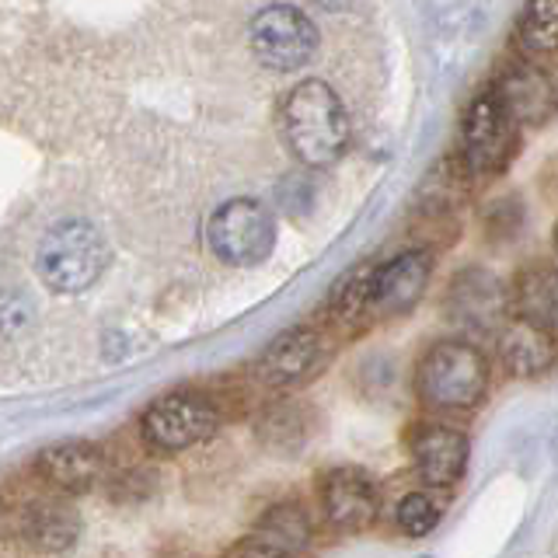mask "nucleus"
<instances>
[{"instance_id":"nucleus-16","label":"nucleus","mask_w":558,"mask_h":558,"mask_svg":"<svg viewBox=\"0 0 558 558\" xmlns=\"http://www.w3.org/2000/svg\"><path fill=\"white\" fill-rule=\"evenodd\" d=\"M555 331L541 328L527 318L506 322L499 331V360L506 366V374L513 377H537L545 374L548 366L555 363Z\"/></svg>"},{"instance_id":"nucleus-13","label":"nucleus","mask_w":558,"mask_h":558,"mask_svg":"<svg viewBox=\"0 0 558 558\" xmlns=\"http://www.w3.org/2000/svg\"><path fill=\"white\" fill-rule=\"evenodd\" d=\"M14 534L35 551L60 555L66 548H74V541L81 534V520L70 506H63L57 499H32L25 506H17Z\"/></svg>"},{"instance_id":"nucleus-4","label":"nucleus","mask_w":558,"mask_h":558,"mask_svg":"<svg viewBox=\"0 0 558 558\" xmlns=\"http://www.w3.org/2000/svg\"><path fill=\"white\" fill-rule=\"evenodd\" d=\"M220 426L217 405L199 391H171L140 415V436L154 453H182L206 444Z\"/></svg>"},{"instance_id":"nucleus-9","label":"nucleus","mask_w":558,"mask_h":558,"mask_svg":"<svg viewBox=\"0 0 558 558\" xmlns=\"http://www.w3.org/2000/svg\"><path fill=\"white\" fill-rule=\"evenodd\" d=\"M322 506L325 517L339 531H366L380 513V493L374 478L360 468H331L322 475Z\"/></svg>"},{"instance_id":"nucleus-19","label":"nucleus","mask_w":558,"mask_h":558,"mask_svg":"<svg viewBox=\"0 0 558 558\" xmlns=\"http://www.w3.org/2000/svg\"><path fill=\"white\" fill-rule=\"evenodd\" d=\"M255 541L283 551L290 558L301 555L311 545V520L301 502H279L255 523Z\"/></svg>"},{"instance_id":"nucleus-12","label":"nucleus","mask_w":558,"mask_h":558,"mask_svg":"<svg viewBox=\"0 0 558 558\" xmlns=\"http://www.w3.org/2000/svg\"><path fill=\"white\" fill-rule=\"evenodd\" d=\"M433 258L426 248H409L374 269V311L380 314H405L423 301L429 287Z\"/></svg>"},{"instance_id":"nucleus-23","label":"nucleus","mask_w":558,"mask_h":558,"mask_svg":"<svg viewBox=\"0 0 558 558\" xmlns=\"http://www.w3.org/2000/svg\"><path fill=\"white\" fill-rule=\"evenodd\" d=\"M551 244H555V262H558V227H555V234H551Z\"/></svg>"},{"instance_id":"nucleus-21","label":"nucleus","mask_w":558,"mask_h":558,"mask_svg":"<svg viewBox=\"0 0 558 558\" xmlns=\"http://www.w3.org/2000/svg\"><path fill=\"white\" fill-rule=\"evenodd\" d=\"M227 558H290V555L276 551V548H269V545H262V541H255V537H248L244 545H238Z\"/></svg>"},{"instance_id":"nucleus-10","label":"nucleus","mask_w":558,"mask_h":558,"mask_svg":"<svg viewBox=\"0 0 558 558\" xmlns=\"http://www.w3.org/2000/svg\"><path fill=\"white\" fill-rule=\"evenodd\" d=\"M322 360H325V342L318 331L290 328L266 345L255 371L269 388H293V384H304L307 377L318 374Z\"/></svg>"},{"instance_id":"nucleus-15","label":"nucleus","mask_w":558,"mask_h":558,"mask_svg":"<svg viewBox=\"0 0 558 558\" xmlns=\"http://www.w3.org/2000/svg\"><path fill=\"white\" fill-rule=\"evenodd\" d=\"M412 458L426 485H453L468 468V436L453 426H423L412 440Z\"/></svg>"},{"instance_id":"nucleus-6","label":"nucleus","mask_w":558,"mask_h":558,"mask_svg":"<svg viewBox=\"0 0 558 558\" xmlns=\"http://www.w3.org/2000/svg\"><path fill=\"white\" fill-rule=\"evenodd\" d=\"M248 39H252L255 60L266 70H276V74L301 70L304 63L314 60V52H318V28H314L311 17L293 4L262 8L252 22Z\"/></svg>"},{"instance_id":"nucleus-3","label":"nucleus","mask_w":558,"mask_h":558,"mask_svg":"<svg viewBox=\"0 0 558 558\" xmlns=\"http://www.w3.org/2000/svg\"><path fill=\"white\" fill-rule=\"evenodd\" d=\"M109 266V244L87 220H60L49 227L35 252V272L52 293H81Z\"/></svg>"},{"instance_id":"nucleus-20","label":"nucleus","mask_w":558,"mask_h":558,"mask_svg":"<svg viewBox=\"0 0 558 558\" xmlns=\"http://www.w3.org/2000/svg\"><path fill=\"white\" fill-rule=\"evenodd\" d=\"M440 523V502L429 493H409L398 502V527L409 537H426Z\"/></svg>"},{"instance_id":"nucleus-8","label":"nucleus","mask_w":558,"mask_h":558,"mask_svg":"<svg viewBox=\"0 0 558 558\" xmlns=\"http://www.w3.org/2000/svg\"><path fill=\"white\" fill-rule=\"evenodd\" d=\"M493 95L502 101V109L510 112V119L520 130H537L555 116L558 109V92L555 81L548 77L545 66H537L531 60L510 63L499 70Z\"/></svg>"},{"instance_id":"nucleus-18","label":"nucleus","mask_w":558,"mask_h":558,"mask_svg":"<svg viewBox=\"0 0 558 558\" xmlns=\"http://www.w3.org/2000/svg\"><path fill=\"white\" fill-rule=\"evenodd\" d=\"M513 307L520 318H527L548 331H558V266H527L517 272Z\"/></svg>"},{"instance_id":"nucleus-22","label":"nucleus","mask_w":558,"mask_h":558,"mask_svg":"<svg viewBox=\"0 0 558 558\" xmlns=\"http://www.w3.org/2000/svg\"><path fill=\"white\" fill-rule=\"evenodd\" d=\"M322 11L328 14H345V11H356L360 8V0H314Z\"/></svg>"},{"instance_id":"nucleus-7","label":"nucleus","mask_w":558,"mask_h":558,"mask_svg":"<svg viewBox=\"0 0 558 558\" xmlns=\"http://www.w3.org/2000/svg\"><path fill=\"white\" fill-rule=\"evenodd\" d=\"M517 122L502 109V101L488 92L468 105L461 122V161L471 174L502 171L517 150Z\"/></svg>"},{"instance_id":"nucleus-5","label":"nucleus","mask_w":558,"mask_h":558,"mask_svg":"<svg viewBox=\"0 0 558 558\" xmlns=\"http://www.w3.org/2000/svg\"><path fill=\"white\" fill-rule=\"evenodd\" d=\"M206 241L217 258L231 266H258L272 255L276 244V217L266 203L238 196L214 209L206 223Z\"/></svg>"},{"instance_id":"nucleus-11","label":"nucleus","mask_w":558,"mask_h":558,"mask_svg":"<svg viewBox=\"0 0 558 558\" xmlns=\"http://www.w3.org/2000/svg\"><path fill=\"white\" fill-rule=\"evenodd\" d=\"M35 475L63 496H84L105 478V453L87 440H66L35 458Z\"/></svg>"},{"instance_id":"nucleus-1","label":"nucleus","mask_w":558,"mask_h":558,"mask_svg":"<svg viewBox=\"0 0 558 558\" xmlns=\"http://www.w3.org/2000/svg\"><path fill=\"white\" fill-rule=\"evenodd\" d=\"M279 130L290 154L307 168L336 165L349 147V116L325 81H301L279 101Z\"/></svg>"},{"instance_id":"nucleus-2","label":"nucleus","mask_w":558,"mask_h":558,"mask_svg":"<svg viewBox=\"0 0 558 558\" xmlns=\"http://www.w3.org/2000/svg\"><path fill=\"white\" fill-rule=\"evenodd\" d=\"M415 391L423 405L440 412H461L478 405L488 391V360L478 345L464 339H444L429 345L415 366Z\"/></svg>"},{"instance_id":"nucleus-14","label":"nucleus","mask_w":558,"mask_h":558,"mask_svg":"<svg viewBox=\"0 0 558 558\" xmlns=\"http://www.w3.org/2000/svg\"><path fill=\"white\" fill-rule=\"evenodd\" d=\"M502 301H506L502 287H499V279L493 272L464 269L450 287L447 311H450L453 325L488 331V328H496L499 318H502V307H506Z\"/></svg>"},{"instance_id":"nucleus-17","label":"nucleus","mask_w":558,"mask_h":558,"mask_svg":"<svg viewBox=\"0 0 558 558\" xmlns=\"http://www.w3.org/2000/svg\"><path fill=\"white\" fill-rule=\"evenodd\" d=\"M517 46L523 60L558 70V0H527L517 17Z\"/></svg>"}]
</instances>
